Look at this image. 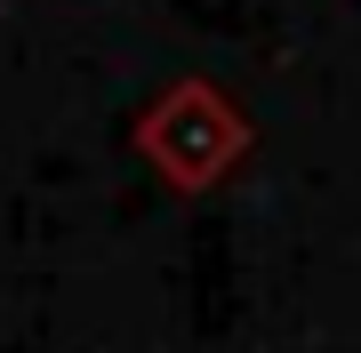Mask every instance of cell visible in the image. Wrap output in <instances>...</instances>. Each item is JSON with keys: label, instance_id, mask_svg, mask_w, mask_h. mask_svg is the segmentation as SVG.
<instances>
[{"label": "cell", "instance_id": "6da1fadb", "mask_svg": "<svg viewBox=\"0 0 361 353\" xmlns=\"http://www.w3.org/2000/svg\"><path fill=\"white\" fill-rule=\"evenodd\" d=\"M249 144H257V120L233 105L217 80H169L153 105L137 113V153L177 193H209L217 177H233V161Z\"/></svg>", "mask_w": 361, "mask_h": 353}]
</instances>
